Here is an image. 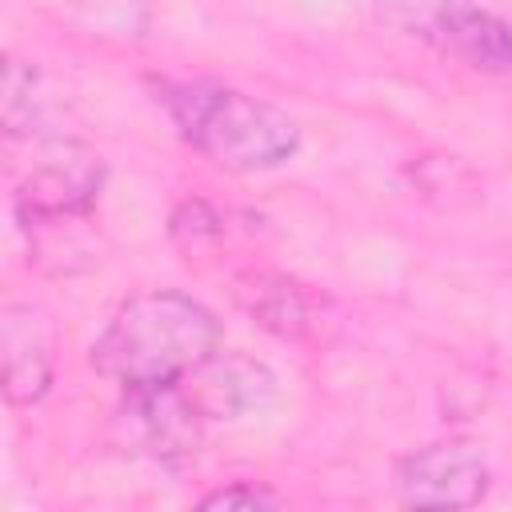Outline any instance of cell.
Listing matches in <instances>:
<instances>
[{"mask_svg": "<svg viewBox=\"0 0 512 512\" xmlns=\"http://www.w3.org/2000/svg\"><path fill=\"white\" fill-rule=\"evenodd\" d=\"M220 352V320L188 292H140L92 344V368L120 388L180 384Z\"/></svg>", "mask_w": 512, "mask_h": 512, "instance_id": "obj_1", "label": "cell"}, {"mask_svg": "<svg viewBox=\"0 0 512 512\" xmlns=\"http://www.w3.org/2000/svg\"><path fill=\"white\" fill-rule=\"evenodd\" d=\"M156 104L180 140L224 172H268L296 156L300 128L276 104L216 80H160Z\"/></svg>", "mask_w": 512, "mask_h": 512, "instance_id": "obj_2", "label": "cell"}, {"mask_svg": "<svg viewBox=\"0 0 512 512\" xmlns=\"http://www.w3.org/2000/svg\"><path fill=\"white\" fill-rule=\"evenodd\" d=\"M488 460L468 440H436L396 460L392 488L412 508H472L488 492Z\"/></svg>", "mask_w": 512, "mask_h": 512, "instance_id": "obj_3", "label": "cell"}, {"mask_svg": "<svg viewBox=\"0 0 512 512\" xmlns=\"http://www.w3.org/2000/svg\"><path fill=\"white\" fill-rule=\"evenodd\" d=\"M100 184L104 164L96 152L80 148L76 140H48L36 148L32 172L16 188V216L24 224L80 216L96 204Z\"/></svg>", "mask_w": 512, "mask_h": 512, "instance_id": "obj_4", "label": "cell"}, {"mask_svg": "<svg viewBox=\"0 0 512 512\" xmlns=\"http://www.w3.org/2000/svg\"><path fill=\"white\" fill-rule=\"evenodd\" d=\"M120 424L128 444L136 452H148L152 460L180 464L196 452L204 416L184 392V384H160V388H124Z\"/></svg>", "mask_w": 512, "mask_h": 512, "instance_id": "obj_5", "label": "cell"}, {"mask_svg": "<svg viewBox=\"0 0 512 512\" xmlns=\"http://www.w3.org/2000/svg\"><path fill=\"white\" fill-rule=\"evenodd\" d=\"M0 360H4V400L36 404L56 368V328L36 304H8L0 316Z\"/></svg>", "mask_w": 512, "mask_h": 512, "instance_id": "obj_6", "label": "cell"}, {"mask_svg": "<svg viewBox=\"0 0 512 512\" xmlns=\"http://www.w3.org/2000/svg\"><path fill=\"white\" fill-rule=\"evenodd\" d=\"M232 300L268 332L284 336V340H308L316 328H320V312H324V300L284 276V272H268V268H248L232 280Z\"/></svg>", "mask_w": 512, "mask_h": 512, "instance_id": "obj_7", "label": "cell"}, {"mask_svg": "<svg viewBox=\"0 0 512 512\" xmlns=\"http://www.w3.org/2000/svg\"><path fill=\"white\" fill-rule=\"evenodd\" d=\"M432 36L456 60L480 72H512V24L472 0H448L432 16Z\"/></svg>", "mask_w": 512, "mask_h": 512, "instance_id": "obj_8", "label": "cell"}, {"mask_svg": "<svg viewBox=\"0 0 512 512\" xmlns=\"http://www.w3.org/2000/svg\"><path fill=\"white\" fill-rule=\"evenodd\" d=\"M180 384H184V392L192 396V404L200 408L204 420L244 416L252 408H264L268 396H272V376L260 364H252L244 356H224V352L204 360Z\"/></svg>", "mask_w": 512, "mask_h": 512, "instance_id": "obj_9", "label": "cell"}, {"mask_svg": "<svg viewBox=\"0 0 512 512\" xmlns=\"http://www.w3.org/2000/svg\"><path fill=\"white\" fill-rule=\"evenodd\" d=\"M284 500L272 492V488H264V484H252V480H232V484H224V488H216V492H208L204 500H200V508H244V512H260V508H280Z\"/></svg>", "mask_w": 512, "mask_h": 512, "instance_id": "obj_10", "label": "cell"}]
</instances>
